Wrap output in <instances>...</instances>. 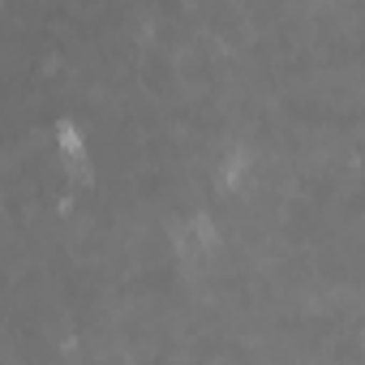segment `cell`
I'll list each match as a JSON object with an SVG mask.
<instances>
[{
  "label": "cell",
  "mask_w": 365,
  "mask_h": 365,
  "mask_svg": "<svg viewBox=\"0 0 365 365\" xmlns=\"http://www.w3.org/2000/svg\"><path fill=\"white\" fill-rule=\"evenodd\" d=\"M52 142H56V155L61 159H82L91 146H86V129L78 116H61L56 129H52Z\"/></svg>",
  "instance_id": "obj_1"
}]
</instances>
